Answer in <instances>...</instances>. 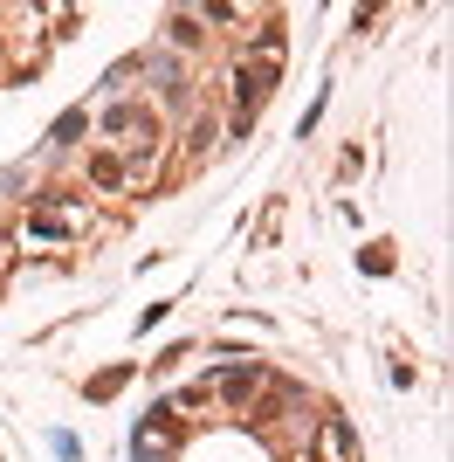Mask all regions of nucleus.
Masks as SVG:
<instances>
[{"mask_svg": "<svg viewBox=\"0 0 454 462\" xmlns=\"http://www.w3.org/2000/svg\"><path fill=\"white\" fill-rule=\"evenodd\" d=\"M132 462H179V414H172V401H159L132 428Z\"/></svg>", "mask_w": 454, "mask_h": 462, "instance_id": "obj_3", "label": "nucleus"}, {"mask_svg": "<svg viewBox=\"0 0 454 462\" xmlns=\"http://www.w3.org/2000/svg\"><path fill=\"white\" fill-rule=\"evenodd\" d=\"M90 187H104V193H132V180H124V159H117V152H90Z\"/></svg>", "mask_w": 454, "mask_h": 462, "instance_id": "obj_5", "label": "nucleus"}, {"mask_svg": "<svg viewBox=\"0 0 454 462\" xmlns=\"http://www.w3.org/2000/svg\"><path fill=\"white\" fill-rule=\"evenodd\" d=\"M124 380H132V366H111V373H96V380H90V401H111V393H117Z\"/></svg>", "mask_w": 454, "mask_h": 462, "instance_id": "obj_7", "label": "nucleus"}, {"mask_svg": "<svg viewBox=\"0 0 454 462\" xmlns=\"http://www.w3.org/2000/svg\"><path fill=\"white\" fill-rule=\"evenodd\" d=\"M83 132H90V111H62L56 125H49V145H76Z\"/></svg>", "mask_w": 454, "mask_h": 462, "instance_id": "obj_6", "label": "nucleus"}, {"mask_svg": "<svg viewBox=\"0 0 454 462\" xmlns=\"http://www.w3.org/2000/svg\"><path fill=\"white\" fill-rule=\"evenodd\" d=\"M0 270H7V228H0Z\"/></svg>", "mask_w": 454, "mask_h": 462, "instance_id": "obj_9", "label": "nucleus"}, {"mask_svg": "<svg viewBox=\"0 0 454 462\" xmlns=\"http://www.w3.org/2000/svg\"><path fill=\"white\" fill-rule=\"evenodd\" d=\"M172 42L186 49V42H200V28H193V14H172Z\"/></svg>", "mask_w": 454, "mask_h": 462, "instance_id": "obj_8", "label": "nucleus"}, {"mask_svg": "<svg viewBox=\"0 0 454 462\" xmlns=\"http://www.w3.org/2000/svg\"><path fill=\"white\" fill-rule=\"evenodd\" d=\"M268 380H276V373L248 359V366H213V373H207L200 386H207L213 414H248V407H255V401L268 393Z\"/></svg>", "mask_w": 454, "mask_h": 462, "instance_id": "obj_1", "label": "nucleus"}, {"mask_svg": "<svg viewBox=\"0 0 454 462\" xmlns=\"http://www.w3.org/2000/svg\"><path fill=\"white\" fill-rule=\"evenodd\" d=\"M310 448H317V462H365L359 428L344 421V414H317V428H310Z\"/></svg>", "mask_w": 454, "mask_h": 462, "instance_id": "obj_4", "label": "nucleus"}, {"mask_svg": "<svg viewBox=\"0 0 454 462\" xmlns=\"http://www.w3.org/2000/svg\"><path fill=\"white\" fill-rule=\"evenodd\" d=\"M96 132L111 138L117 152H145V145H159V117H151L145 104H132V97H111L104 117H96Z\"/></svg>", "mask_w": 454, "mask_h": 462, "instance_id": "obj_2", "label": "nucleus"}]
</instances>
